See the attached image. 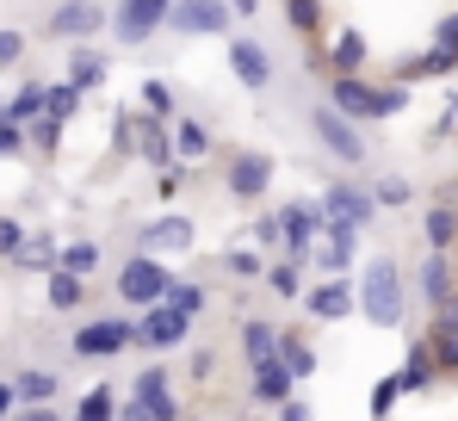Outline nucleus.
<instances>
[{
    "label": "nucleus",
    "instance_id": "obj_8",
    "mask_svg": "<svg viewBox=\"0 0 458 421\" xmlns=\"http://www.w3.org/2000/svg\"><path fill=\"white\" fill-rule=\"evenodd\" d=\"M316 229H322V210H310V205H285V210H279V248H285L292 267H304V261H310Z\"/></svg>",
    "mask_w": 458,
    "mask_h": 421
},
{
    "label": "nucleus",
    "instance_id": "obj_3",
    "mask_svg": "<svg viewBox=\"0 0 458 421\" xmlns=\"http://www.w3.org/2000/svg\"><path fill=\"white\" fill-rule=\"evenodd\" d=\"M167 13H174V0H118L106 13V25H112L118 44H149L155 31L167 25Z\"/></svg>",
    "mask_w": 458,
    "mask_h": 421
},
{
    "label": "nucleus",
    "instance_id": "obj_14",
    "mask_svg": "<svg viewBox=\"0 0 458 421\" xmlns=\"http://www.w3.org/2000/svg\"><path fill=\"white\" fill-rule=\"evenodd\" d=\"M137 341H143V348H180V341H186V316H180V310H167V304H149V310H143V322H137Z\"/></svg>",
    "mask_w": 458,
    "mask_h": 421
},
{
    "label": "nucleus",
    "instance_id": "obj_40",
    "mask_svg": "<svg viewBox=\"0 0 458 421\" xmlns=\"http://www.w3.org/2000/svg\"><path fill=\"white\" fill-rule=\"evenodd\" d=\"M56 142H63V125H56V118H38L31 137H25V149H56Z\"/></svg>",
    "mask_w": 458,
    "mask_h": 421
},
{
    "label": "nucleus",
    "instance_id": "obj_50",
    "mask_svg": "<svg viewBox=\"0 0 458 421\" xmlns=\"http://www.w3.org/2000/svg\"><path fill=\"white\" fill-rule=\"evenodd\" d=\"M254 236H260V248H279V217H260V229H254Z\"/></svg>",
    "mask_w": 458,
    "mask_h": 421
},
{
    "label": "nucleus",
    "instance_id": "obj_18",
    "mask_svg": "<svg viewBox=\"0 0 458 421\" xmlns=\"http://www.w3.org/2000/svg\"><path fill=\"white\" fill-rule=\"evenodd\" d=\"M273 348H279V329H273V322H260V316H248V322H242V353H248V365L273 359Z\"/></svg>",
    "mask_w": 458,
    "mask_h": 421
},
{
    "label": "nucleus",
    "instance_id": "obj_47",
    "mask_svg": "<svg viewBox=\"0 0 458 421\" xmlns=\"http://www.w3.org/2000/svg\"><path fill=\"white\" fill-rule=\"evenodd\" d=\"M0 155H25V131L0 118Z\"/></svg>",
    "mask_w": 458,
    "mask_h": 421
},
{
    "label": "nucleus",
    "instance_id": "obj_17",
    "mask_svg": "<svg viewBox=\"0 0 458 421\" xmlns=\"http://www.w3.org/2000/svg\"><path fill=\"white\" fill-rule=\"evenodd\" d=\"M292 384H298V378H292L279 359H260V365H254V403H285Z\"/></svg>",
    "mask_w": 458,
    "mask_h": 421
},
{
    "label": "nucleus",
    "instance_id": "obj_23",
    "mask_svg": "<svg viewBox=\"0 0 458 421\" xmlns=\"http://www.w3.org/2000/svg\"><path fill=\"white\" fill-rule=\"evenodd\" d=\"M13 267H25V273H50V267H56V242H44V236H25V242L13 248Z\"/></svg>",
    "mask_w": 458,
    "mask_h": 421
},
{
    "label": "nucleus",
    "instance_id": "obj_42",
    "mask_svg": "<svg viewBox=\"0 0 458 421\" xmlns=\"http://www.w3.org/2000/svg\"><path fill=\"white\" fill-rule=\"evenodd\" d=\"M434 310H440V316H434V335H458V291H446Z\"/></svg>",
    "mask_w": 458,
    "mask_h": 421
},
{
    "label": "nucleus",
    "instance_id": "obj_5",
    "mask_svg": "<svg viewBox=\"0 0 458 421\" xmlns=\"http://www.w3.org/2000/svg\"><path fill=\"white\" fill-rule=\"evenodd\" d=\"M167 267H161V261H155V254H131V261H124V267H118V297H124V304H143V310H149V304H161V297H167Z\"/></svg>",
    "mask_w": 458,
    "mask_h": 421
},
{
    "label": "nucleus",
    "instance_id": "obj_56",
    "mask_svg": "<svg viewBox=\"0 0 458 421\" xmlns=\"http://www.w3.org/2000/svg\"><path fill=\"white\" fill-rule=\"evenodd\" d=\"M112 421H149V409H143V403H131V409H118Z\"/></svg>",
    "mask_w": 458,
    "mask_h": 421
},
{
    "label": "nucleus",
    "instance_id": "obj_58",
    "mask_svg": "<svg viewBox=\"0 0 458 421\" xmlns=\"http://www.w3.org/2000/svg\"><path fill=\"white\" fill-rule=\"evenodd\" d=\"M0 106H6V99H0Z\"/></svg>",
    "mask_w": 458,
    "mask_h": 421
},
{
    "label": "nucleus",
    "instance_id": "obj_19",
    "mask_svg": "<svg viewBox=\"0 0 458 421\" xmlns=\"http://www.w3.org/2000/svg\"><path fill=\"white\" fill-rule=\"evenodd\" d=\"M273 359L292 372V378H310L316 372V348H310L304 335H279V348H273Z\"/></svg>",
    "mask_w": 458,
    "mask_h": 421
},
{
    "label": "nucleus",
    "instance_id": "obj_20",
    "mask_svg": "<svg viewBox=\"0 0 458 421\" xmlns=\"http://www.w3.org/2000/svg\"><path fill=\"white\" fill-rule=\"evenodd\" d=\"M328 56H335V74H360V69H366V31H353V25H347V31L335 38V50H328Z\"/></svg>",
    "mask_w": 458,
    "mask_h": 421
},
{
    "label": "nucleus",
    "instance_id": "obj_34",
    "mask_svg": "<svg viewBox=\"0 0 458 421\" xmlns=\"http://www.w3.org/2000/svg\"><path fill=\"white\" fill-rule=\"evenodd\" d=\"M161 304H167V310H180V316L192 322V316L205 310V285H167V297H161Z\"/></svg>",
    "mask_w": 458,
    "mask_h": 421
},
{
    "label": "nucleus",
    "instance_id": "obj_28",
    "mask_svg": "<svg viewBox=\"0 0 458 421\" xmlns=\"http://www.w3.org/2000/svg\"><path fill=\"white\" fill-rule=\"evenodd\" d=\"M458 69V56L453 50H440V44H434V50H428V56H415V63H403V87H409V81H421V74H453Z\"/></svg>",
    "mask_w": 458,
    "mask_h": 421
},
{
    "label": "nucleus",
    "instance_id": "obj_48",
    "mask_svg": "<svg viewBox=\"0 0 458 421\" xmlns=\"http://www.w3.org/2000/svg\"><path fill=\"white\" fill-rule=\"evenodd\" d=\"M143 409H149V421H180V403L174 397H149Z\"/></svg>",
    "mask_w": 458,
    "mask_h": 421
},
{
    "label": "nucleus",
    "instance_id": "obj_24",
    "mask_svg": "<svg viewBox=\"0 0 458 421\" xmlns=\"http://www.w3.org/2000/svg\"><path fill=\"white\" fill-rule=\"evenodd\" d=\"M137 155H143V161H149V168H167V161H174V137H167V131H161V125H143V131H137Z\"/></svg>",
    "mask_w": 458,
    "mask_h": 421
},
{
    "label": "nucleus",
    "instance_id": "obj_1",
    "mask_svg": "<svg viewBox=\"0 0 458 421\" xmlns=\"http://www.w3.org/2000/svg\"><path fill=\"white\" fill-rule=\"evenodd\" d=\"M328 106H335L347 125H372V118H396V112L409 106V87H372V81H360V74H335Z\"/></svg>",
    "mask_w": 458,
    "mask_h": 421
},
{
    "label": "nucleus",
    "instance_id": "obj_10",
    "mask_svg": "<svg viewBox=\"0 0 458 421\" xmlns=\"http://www.w3.org/2000/svg\"><path fill=\"white\" fill-rule=\"evenodd\" d=\"M353 248H360V229H341V223H322L316 229V242H310V261L322 267V273H347L353 267Z\"/></svg>",
    "mask_w": 458,
    "mask_h": 421
},
{
    "label": "nucleus",
    "instance_id": "obj_53",
    "mask_svg": "<svg viewBox=\"0 0 458 421\" xmlns=\"http://www.w3.org/2000/svg\"><path fill=\"white\" fill-rule=\"evenodd\" d=\"M6 421H63V416H56V409H13Z\"/></svg>",
    "mask_w": 458,
    "mask_h": 421
},
{
    "label": "nucleus",
    "instance_id": "obj_31",
    "mask_svg": "<svg viewBox=\"0 0 458 421\" xmlns=\"http://www.w3.org/2000/svg\"><path fill=\"white\" fill-rule=\"evenodd\" d=\"M44 279H50V304H56V310H75V304H81V291H87V279L63 273V267H50Z\"/></svg>",
    "mask_w": 458,
    "mask_h": 421
},
{
    "label": "nucleus",
    "instance_id": "obj_26",
    "mask_svg": "<svg viewBox=\"0 0 458 421\" xmlns=\"http://www.w3.org/2000/svg\"><path fill=\"white\" fill-rule=\"evenodd\" d=\"M453 242H458V210L453 205H434V210H428V248L446 254Z\"/></svg>",
    "mask_w": 458,
    "mask_h": 421
},
{
    "label": "nucleus",
    "instance_id": "obj_52",
    "mask_svg": "<svg viewBox=\"0 0 458 421\" xmlns=\"http://www.w3.org/2000/svg\"><path fill=\"white\" fill-rule=\"evenodd\" d=\"M279 421H316V416H310V403H292V397H285V403H279Z\"/></svg>",
    "mask_w": 458,
    "mask_h": 421
},
{
    "label": "nucleus",
    "instance_id": "obj_36",
    "mask_svg": "<svg viewBox=\"0 0 458 421\" xmlns=\"http://www.w3.org/2000/svg\"><path fill=\"white\" fill-rule=\"evenodd\" d=\"M167 112H174V93H167V81H143V118H155V125H161Z\"/></svg>",
    "mask_w": 458,
    "mask_h": 421
},
{
    "label": "nucleus",
    "instance_id": "obj_16",
    "mask_svg": "<svg viewBox=\"0 0 458 421\" xmlns=\"http://www.w3.org/2000/svg\"><path fill=\"white\" fill-rule=\"evenodd\" d=\"M347 310H353V285H347V279H328V285H316V291H310V316L341 322Z\"/></svg>",
    "mask_w": 458,
    "mask_h": 421
},
{
    "label": "nucleus",
    "instance_id": "obj_41",
    "mask_svg": "<svg viewBox=\"0 0 458 421\" xmlns=\"http://www.w3.org/2000/svg\"><path fill=\"white\" fill-rule=\"evenodd\" d=\"M13 63H25V31H0V69H13Z\"/></svg>",
    "mask_w": 458,
    "mask_h": 421
},
{
    "label": "nucleus",
    "instance_id": "obj_30",
    "mask_svg": "<svg viewBox=\"0 0 458 421\" xmlns=\"http://www.w3.org/2000/svg\"><path fill=\"white\" fill-rule=\"evenodd\" d=\"M285 25L298 38H316L322 31V0H285Z\"/></svg>",
    "mask_w": 458,
    "mask_h": 421
},
{
    "label": "nucleus",
    "instance_id": "obj_38",
    "mask_svg": "<svg viewBox=\"0 0 458 421\" xmlns=\"http://www.w3.org/2000/svg\"><path fill=\"white\" fill-rule=\"evenodd\" d=\"M372 205H409V180L403 174H384L378 186H372Z\"/></svg>",
    "mask_w": 458,
    "mask_h": 421
},
{
    "label": "nucleus",
    "instance_id": "obj_27",
    "mask_svg": "<svg viewBox=\"0 0 458 421\" xmlns=\"http://www.w3.org/2000/svg\"><path fill=\"white\" fill-rule=\"evenodd\" d=\"M81 106V87H69V81H50L44 87V118H56V125H69Z\"/></svg>",
    "mask_w": 458,
    "mask_h": 421
},
{
    "label": "nucleus",
    "instance_id": "obj_6",
    "mask_svg": "<svg viewBox=\"0 0 458 421\" xmlns=\"http://www.w3.org/2000/svg\"><path fill=\"white\" fill-rule=\"evenodd\" d=\"M229 19H235L229 0H174V13H167V25L186 38H224Z\"/></svg>",
    "mask_w": 458,
    "mask_h": 421
},
{
    "label": "nucleus",
    "instance_id": "obj_22",
    "mask_svg": "<svg viewBox=\"0 0 458 421\" xmlns=\"http://www.w3.org/2000/svg\"><path fill=\"white\" fill-rule=\"evenodd\" d=\"M205 155H211V131H205V125H180V131H174V161L199 168Z\"/></svg>",
    "mask_w": 458,
    "mask_h": 421
},
{
    "label": "nucleus",
    "instance_id": "obj_49",
    "mask_svg": "<svg viewBox=\"0 0 458 421\" xmlns=\"http://www.w3.org/2000/svg\"><path fill=\"white\" fill-rule=\"evenodd\" d=\"M19 242H25V229H19V223H13V217H0V254H13V248H19Z\"/></svg>",
    "mask_w": 458,
    "mask_h": 421
},
{
    "label": "nucleus",
    "instance_id": "obj_39",
    "mask_svg": "<svg viewBox=\"0 0 458 421\" xmlns=\"http://www.w3.org/2000/svg\"><path fill=\"white\" fill-rule=\"evenodd\" d=\"M149 397H167V365H143L137 372V403H149Z\"/></svg>",
    "mask_w": 458,
    "mask_h": 421
},
{
    "label": "nucleus",
    "instance_id": "obj_13",
    "mask_svg": "<svg viewBox=\"0 0 458 421\" xmlns=\"http://www.w3.org/2000/svg\"><path fill=\"white\" fill-rule=\"evenodd\" d=\"M137 341V329L131 322H87L75 335V359H112V353H124Z\"/></svg>",
    "mask_w": 458,
    "mask_h": 421
},
{
    "label": "nucleus",
    "instance_id": "obj_9",
    "mask_svg": "<svg viewBox=\"0 0 458 421\" xmlns=\"http://www.w3.org/2000/svg\"><path fill=\"white\" fill-rule=\"evenodd\" d=\"M229 69H235V81L248 93H267L273 87V56H267L260 38H229Z\"/></svg>",
    "mask_w": 458,
    "mask_h": 421
},
{
    "label": "nucleus",
    "instance_id": "obj_55",
    "mask_svg": "<svg viewBox=\"0 0 458 421\" xmlns=\"http://www.w3.org/2000/svg\"><path fill=\"white\" fill-rule=\"evenodd\" d=\"M229 13H235V19H254V13H260V0H229Z\"/></svg>",
    "mask_w": 458,
    "mask_h": 421
},
{
    "label": "nucleus",
    "instance_id": "obj_57",
    "mask_svg": "<svg viewBox=\"0 0 458 421\" xmlns=\"http://www.w3.org/2000/svg\"><path fill=\"white\" fill-rule=\"evenodd\" d=\"M180 421H199V416H180Z\"/></svg>",
    "mask_w": 458,
    "mask_h": 421
},
{
    "label": "nucleus",
    "instance_id": "obj_2",
    "mask_svg": "<svg viewBox=\"0 0 458 421\" xmlns=\"http://www.w3.org/2000/svg\"><path fill=\"white\" fill-rule=\"evenodd\" d=\"M360 310H366V322H378V329H396V322H403V273H396V261L378 254V261L366 267Z\"/></svg>",
    "mask_w": 458,
    "mask_h": 421
},
{
    "label": "nucleus",
    "instance_id": "obj_29",
    "mask_svg": "<svg viewBox=\"0 0 458 421\" xmlns=\"http://www.w3.org/2000/svg\"><path fill=\"white\" fill-rule=\"evenodd\" d=\"M56 267L75 273V279H87V273L99 267V248H93V242H69V248H56Z\"/></svg>",
    "mask_w": 458,
    "mask_h": 421
},
{
    "label": "nucleus",
    "instance_id": "obj_7",
    "mask_svg": "<svg viewBox=\"0 0 458 421\" xmlns=\"http://www.w3.org/2000/svg\"><path fill=\"white\" fill-rule=\"evenodd\" d=\"M229 193L248 205V199H260L267 186H273V155L267 149H242V155H229Z\"/></svg>",
    "mask_w": 458,
    "mask_h": 421
},
{
    "label": "nucleus",
    "instance_id": "obj_44",
    "mask_svg": "<svg viewBox=\"0 0 458 421\" xmlns=\"http://www.w3.org/2000/svg\"><path fill=\"white\" fill-rule=\"evenodd\" d=\"M267 285H273L279 297H298V267H292V261H285V267H273V273H267Z\"/></svg>",
    "mask_w": 458,
    "mask_h": 421
},
{
    "label": "nucleus",
    "instance_id": "obj_15",
    "mask_svg": "<svg viewBox=\"0 0 458 421\" xmlns=\"http://www.w3.org/2000/svg\"><path fill=\"white\" fill-rule=\"evenodd\" d=\"M143 248H149L155 261H161V254H186V248H192V223H186V217H155L149 229H143Z\"/></svg>",
    "mask_w": 458,
    "mask_h": 421
},
{
    "label": "nucleus",
    "instance_id": "obj_32",
    "mask_svg": "<svg viewBox=\"0 0 458 421\" xmlns=\"http://www.w3.org/2000/svg\"><path fill=\"white\" fill-rule=\"evenodd\" d=\"M428 378H434V348H428V341H421V348L409 353V365H403V372H396V384H403V391H421V384H428Z\"/></svg>",
    "mask_w": 458,
    "mask_h": 421
},
{
    "label": "nucleus",
    "instance_id": "obj_46",
    "mask_svg": "<svg viewBox=\"0 0 458 421\" xmlns=\"http://www.w3.org/2000/svg\"><path fill=\"white\" fill-rule=\"evenodd\" d=\"M434 365L458 372V335H434Z\"/></svg>",
    "mask_w": 458,
    "mask_h": 421
},
{
    "label": "nucleus",
    "instance_id": "obj_25",
    "mask_svg": "<svg viewBox=\"0 0 458 421\" xmlns=\"http://www.w3.org/2000/svg\"><path fill=\"white\" fill-rule=\"evenodd\" d=\"M0 118H6V125H31V118H44V87H19V93L0 106Z\"/></svg>",
    "mask_w": 458,
    "mask_h": 421
},
{
    "label": "nucleus",
    "instance_id": "obj_35",
    "mask_svg": "<svg viewBox=\"0 0 458 421\" xmlns=\"http://www.w3.org/2000/svg\"><path fill=\"white\" fill-rule=\"evenodd\" d=\"M112 416H118V397H112L106 384H99V391H87V397H81V409H75V421H112Z\"/></svg>",
    "mask_w": 458,
    "mask_h": 421
},
{
    "label": "nucleus",
    "instance_id": "obj_11",
    "mask_svg": "<svg viewBox=\"0 0 458 421\" xmlns=\"http://www.w3.org/2000/svg\"><path fill=\"white\" fill-rule=\"evenodd\" d=\"M93 31H106V6L99 0H63V6H50V38H93Z\"/></svg>",
    "mask_w": 458,
    "mask_h": 421
},
{
    "label": "nucleus",
    "instance_id": "obj_37",
    "mask_svg": "<svg viewBox=\"0 0 458 421\" xmlns=\"http://www.w3.org/2000/svg\"><path fill=\"white\" fill-rule=\"evenodd\" d=\"M13 391H19V397H31V403H44V397H56V378H50V372H19V378H13Z\"/></svg>",
    "mask_w": 458,
    "mask_h": 421
},
{
    "label": "nucleus",
    "instance_id": "obj_54",
    "mask_svg": "<svg viewBox=\"0 0 458 421\" xmlns=\"http://www.w3.org/2000/svg\"><path fill=\"white\" fill-rule=\"evenodd\" d=\"M13 403H19V391H13V378H6V384H0V421L13 416Z\"/></svg>",
    "mask_w": 458,
    "mask_h": 421
},
{
    "label": "nucleus",
    "instance_id": "obj_43",
    "mask_svg": "<svg viewBox=\"0 0 458 421\" xmlns=\"http://www.w3.org/2000/svg\"><path fill=\"white\" fill-rule=\"evenodd\" d=\"M229 273H235V279H260L267 267H260V254H248V248H235V254H229Z\"/></svg>",
    "mask_w": 458,
    "mask_h": 421
},
{
    "label": "nucleus",
    "instance_id": "obj_33",
    "mask_svg": "<svg viewBox=\"0 0 458 421\" xmlns=\"http://www.w3.org/2000/svg\"><path fill=\"white\" fill-rule=\"evenodd\" d=\"M421 291H428V304H440V297L453 291V273H446V254H428V267H421Z\"/></svg>",
    "mask_w": 458,
    "mask_h": 421
},
{
    "label": "nucleus",
    "instance_id": "obj_12",
    "mask_svg": "<svg viewBox=\"0 0 458 421\" xmlns=\"http://www.w3.org/2000/svg\"><path fill=\"white\" fill-rule=\"evenodd\" d=\"M372 193H360V186H328L322 193V223H341V229H366L372 223Z\"/></svg>",
    "mask_w": 458,
    "mask_h": 421
},
{
    "label": "nucleus",
    "instance_id": "obj_4",
    "mask_svg": "<svg viewBox=\"0 0 458 421\" xmlns=\"http://www.w3.org/2000/svg\"><path fill=\"white\" fill-rule=\"evenodd\" d=\"M310 131H316V142H322L335 161H347V168L366 161V137H360V125H347L335 106H316V112H310Z\"/></svg>",
    "mask_w": 458,
    "mask_h": 421
},
{
    "label": "nucleus",
    "instance_id": "obj_21",
    "mask_svg": "<svg viewBox=\"0 0 458 421\" xmlns=\"http://www.w3.org/2000/svg\"><path fill=\"white\" fill-rule=\"evenodd\" d=\"M99 81H106V56H99L93 44H81L75 56H69V87L87 93V87H99Z\"/></svg>",
    "mask_w": 458,
    "mask_h": 421
},
{
    "label": "nucleus",
    "instance_id": "obj_51",
    "mask_svg": "<svg viewBox=\"0 0 458 421\" xmlns=\"http://www.w3.org/2000/svg\"><path fill=\"white\" fill-rule=\"evenodd\" d=\"M440 50H453V56H458V13H453V19H440Z\"/></svg>",
    "mask_w": 458,
    "mask_h": 421
},
{
    "label": "nucleus",
    "instance_id": "obj_45",
    "mask_svg": "<svg viewBox=\"0 0 458 421\" xmlns=\"http://www.w3.org/2000/svg\"><path fill=\"white\" fill-rule=\"evenodd\" d=\"M396 397H403V384H396V372H390L378 391H372V416H390V403H396Z\"/></svg>",
    "mask_w": 458,
    "mask_h": 421
}]
</instances>
